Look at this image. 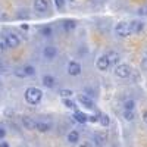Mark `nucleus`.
I'll use <instances>...</instances> for the list:
<instances>
[{"mask_svg": "<svg viewBox=\"0 0 147 147\" xmlns=\"http://www.w3.org/2000/svg\"><path fill=\"white\" fill-rule=\"evenodd\" d=\"M90 118V121H93V122H97V121H99V118H97V116H88Z\"/></svg>", "mask_w": 147, "mask_h": 147, "instance_id": "31", "label": "nucleus"}, {"mask_svg": "<svg viewBox=\"0 0 147 147\" xmlns=\"http://www.w3.org/2000/svg\"><path fill=\"white\" fill-rule=\"evenodd\" d=\"M7 47V43H6V37H0V52H5Z\"/></svg>", "mask_w": 147, "mask_h": 147, "instance_id": "23", "label": "nucleus"}, {"mask_svg": "<svg viewBox=\"0 0 147 147\" xmlns=\"http://www.w3.org/2000/svg\"><path fill=\"white\" fill-rule=\"evenodd\" d=\"M124 107H125V110H134V107H136V102L134 100H127L124 103Z\"/></svg>", "mask_w": 147, "mask_h": 147, "instance_id": "22", "label": "nucleus"}, {"mask_svg": "<svg viewBox=\"0 0 147 147\" xmlns=\"http://www.w3.org/2000/svg\"><path fill=\"white\" fill-rule=\"evenodd\" d=\"M94 140H96V144L97 146H105V143H106V134H103V132H97L96 136H94Z\"/></svg>", "mask_w": 147, "mask_h": 147, "instance_id": "15", "label": "nucleus"}, {"mask_svg": "<svg viewBox=\"0 0 147 147\" xmlns=\"http://www.w3.org/2000/svg\"><path fill=\"white\" fill-rule=\"evenodd\" d=\"M106 57H107V60H109V63H110V66L112 65H119V60H121V55L118 53V52H115V50H110L109 53H106L105 55Z\"/></svg>", "mask_w": 147, "mask_h": 147, "instance_id": "7", "label": "nucleus"}, {"mask_svg": "<svg viewBox=\"0 0 147 147\" xmlns=\"http://www.w3.org/2000/svg\"><path fill=\"white\" fill-rule=\"evenodd\" d=\"M43 84L46 85L47 88H53L55 87V78L52 75H44L43 77Z\"/></svg>", "mask_w": 147, "mask_h": 147, "instance_id": "16", "label": "nucleus"}, {"mask_svg": "<svg viewBox=\"0 0 147 147\" xmlns=\"http://www.w3.org/2000/svg\"><path fill=\"white\" fill-rule=\"evenodd\" d=\"M80 147H91V144L90 143H82V144H80Z\"/></svg>", "mask_w": 147, "mask_h": 147, "instance_id": "30", "label": "nucleus"}, {"mask_svg": "<svg viewBox=\"0 0 147 147\" xmlns=\"http://www.w3.org/2000/svg\"><path fill=\"white\" fill-rule=\"evenodd\" d=\"M6 136V132H5V129H2V128H0V138H3Z\"/></svg>", "mask_w": 147, "mask_h": 147, "instance_id": "29", "label": "nucleus"}, {"mask_svg": "<svg viewBox=\"0 0 147 147\" xmlns=\"http://www.w3.org/2000/svg\"><path fill=\"white\" fill-rule=\"evenodd\" d=\"M43 99V91L37 87H28L25 90V100L30 105H38Z\"/></svg>", "mask_w": 147, "mask_h": 147, "instance_id": "1", "label": "nucleus"}, {"mask_svg": "<svg viewBox=\"0 0 147 147\" xmlns=\"http://www.w3.org/2000/svg\"><path fill=\"white\" fill-rule=\"evenodd\" d=\"M115 32L118 37H129L131 35V28H129V22H118L115 25Z\"/></svg>", "mask_w": 147, "mask_h": 147, "instance_id": "3", "label": "nucleus"}, {"mask_svg": "<svg viewBox=\"0 0 147 147\" xmlns=\"http://www.w3.org/2000/svg\"><path fill=\"white\" fill-rule=\"evenodd\" d=\"M143 121L147 124V112H144V115H143Z\"/></svg>", "mask_w": 147, "mask_h": 147, "instance_id": "32", "label": "nucleus"}, {"mask_svg": "<svg viewBox=\"0 0 147 147\" xmlns=\"http://www.w3.org/2000/svg\"><path fill=\"white\" fill-rule=\"evenodd\" d=\"M74 93L71 91V90H62L60 91V96H63V97H71Z\"/></svg>", "mask_w": 147, "mask_h": 147, "instance_id": "26", "label": "nucleus"}, {"mask_svg": "<svg viewBox=\"0 0 147 147\" xmlns=\"http://www.w3.org/2000/svg\"><path fill=\"white\" fill-rule=\"evenodd\" d=\"M22 124L24 127H27V129H35V125H37V122L31 118H24L22 119Z\"/></svg>", "mask_w": 147, "mask_h": 147, "instance_id": "13", "label": "nucleus"}, {"mask_svg": "<svg viewBox=\"0 0 147 147\" xmlns=\"http://www.w3.org/2000/svg\"><path fill=\"white\" fill-rule=\"evenodd\" d=\"M99 121H100V124H102L103 127H107V125L110 124V118H109L107 115H100Z\"/></svg>", "mask_w": 147, "mask_h": 147, "instance_id": "20", "label": "nucleus"}, {"mask_svg": "<svg viewBox=\"0 0 147 147\" xmlns=\"http://www.w3.org/2000/svg\"><path fill=\"white\" fill-rule=\"evenodd\" d=\"M124 118L128 122H131V121L136 119V113H134V110H124Z\"/></svg>", "mask_w": 147, "mask_h": 147, "instance_id": "19", "label": "nucleus"}, {"mask_svg": "<svg viewBox=\"0 0 147 147\" xmlns=\"http://www.w3.org/2000/svg\"><path fill=\"white\" fill-rule=\"evenodd\" d=\"M138 13H140V15H144V16H147V6H143V7H140V9H138Z\"/></svg>", "mask_w": 147, "mask_h": 147, "instance_id": "27", "label": "nucleus"}, {"mask_svg": "<svg viewBox=\"0 0 147 147\" xmlns=\"http://www.w3.org/2000/svg\"><path fill=\"white\" fill-rule=\"evenodd\" d=\"M35 129L40 131V132H47L49 129H50V125L47 124V122H43V121H38L35 125Z\"/></svg>", "mask_w": 147, "mask_h": 147, "instance_id": "14", "label": "nucleus"}, {"mask_svg": "<svg viewBox=\"0 0 147 147\" xmlns=\"http://www.w3.org/2000/svg\"><path fill=\"white\" fill-rule=\"evenodd\" d=\"M144 59H147V53H146V55H144Z\"/></svg>", "mask_w": 147, "mask_h": 147, "instance_id": "34", "label": "nucleus"}, {"mask_svg": "<svg viewBox=\"0 0 147 147\" xmlns=\"http://www.w3.org/2000/svg\"><path fill=\"white\" fill-rule=\"evenodd\" d=\"M43 55H44L46 59L52 60V59L56 57L57 50H56V47H55V46H46V47H44V50H43Z\"/></svg>", "mask_w": 147, "mask_h": 147, "instance_id": "9", "label": "nucleus"}, {"mask_svg": "<svg viewBox=\"0 0 147 147\" xmlns=\"http://www.w3.org/2000/svg\"><path fill=\"white\" fill-rule=\"evenodd\" d=\"M63 103H65V105H66V107H69V109H72L74 106H75V105H74L71 100H68V99H65V100H63Z\"/></svg>", "mask_w": 147, "mask_h": 147, "instance_id": "28", "label": "nucleus"}, {"mask_svg": "<svg viewBox=\"0 0 147 147\" xmlns=\"http://www.w3.org/2000/svg\"><path fill=\"white\" fill-rule=\"evenodd\" d=\"M6 43H7V47H9V49H15V47H18V46L21 44V40H19V37H18L16 34L9 32V34L6 35Z\"/></svg>", "mask_w": 147, "mask_h": 147, "instance_id": "4", "label": "nucleus"}, {"mask_svg": "<svg viewBox=\"0 0 147 147\" xmlns=\"http://www.w3.org/2000/svg\"><path fill=\"white\" fill-rule=\"evenodd\" d=\"M113 74H115L118 78H122V80H124V78L131 77V68H129V65H127V63H119V65L115 66Z\"/></svg>", "mask_w": 147, "mask_h": 147, "instance_id": "2", "label": "nucleus"}, {"mask_svg": "<svg viewBox=\"0 0 147 147\" xmlns=\"http://www.w3.org/2000/svg\"><path fill=\"white\" fill-rule=\"evenodd\" d=\"M0 147H7V144H5V143H3V144H0Z\"/></svg>", "mask_w": 147, "mask_h": 147, "instance_id": "33", "label": "nucleus"}, {"mask_svg": "<svg viewBox=\"0 0 147 147\" xmlns=\"http://www.w3.org/2000/svg\"><path fill=\"white\" fill-rule=\"evenodd\" d=\"M78 102H80L82 106H85L87 109H93V107H94V103H93V100L90 99L88 96H84V94L78 96Z\"/></svg>", "mask_w": 147, "mask_h": 147, "instance_id": "11", "label": "nucleus"}, {"mask_svg": "<svg viewBox=\"0 0 147 147\" xmlns=\"http://www.w3.org/2000/svg\"><path fill=\"white\" fill-rule=\"evenodd\" d=\"M68 74L72 77H77L81 74V65L78 62H75V60H72V62H69L68 65Z\"/></svg>", "mask_w": 147, "mask_h": 147, "instance_id": "5", "label": "nucleus"}, {"mask_svg": "<svg viewBox=\"0 0 147 147\" xmlns=\"http://www.w3.org/2000/svg\"><path fill=\"white\" fill-rule=\"evenodd\" d=\"M96 66H97V69H99V71H107L109 66H110V63H109L107 57L103 55V56H100L99 59L96 60Z\"/></svg>", "mask_w": 147, "mask_h": 147, "instance_id": "8", "label": "nucleus"}, {"mask_svg": "<svg viewBox=\"0 0 147 147\" xmlns=\"http://www.w3.org/2000/svg\"><path fill=\"white\" fill-rule=\"evenodd\" d=\"M74 118H75V119L80 122V124H85V122L88 121V116H87V115H84L82 112H78V110H77L75 113H74Z\"/></svg>", "mask_w": 147, "mask_h": 147, "instance_id": "18", "label": "nucleus"}, {"mask_svg": "<svg viewBox=\"0 0 147 147\" xmlns=\"http://www.w3.org/2000/svg\"><path fill=\"white\" fill-rule=\"evenodd\" d=\"M94 2H96V0H94ZM100 2H102V0H100Z\"/></svg>", "mask_w": 147, "mask_h": 147, "instance_id": "35", "label": "nucleus"}, {"mask_svg": "<svg viewBox=\"0 0 147 147\" xmlns=\"http://www.w3.org/2000/svg\"><path fill=\"white\" fill-rule=\"evenodd\" d=\"M62 27H63V30H65V31H72V30H75L77 22L74 21V19H65V21H63V24H62Z\"/></svg>", "mask_w": 147, "mask_h": 147, "instance_id": "12", "label": "nucleus"}, {"mask_svg": "<svg viewBox=\"0 0 147 147\" xmlns=\"http://www.w3.org/2000/svg\"><path fill=\"white\" fill-rule=\"evenodd\" d=\"M41 34H43L44 37H50V35H52V28H50V27H44V28L41 30Z\"/></svg>", "mask_w": 147, "mask_h": 147, "instance_id": "24", "label": "nucleus"}, {"mask_svg": "<svg viewBox=\"0 0 147 147\" xmlns=\"http://www.w3.org/2000/svg\"><path fill=\"white\" fill-rule=\"evenodd\" d=\"M34 9L37 12H46L49 9V0H34Z\"/></svg>", "mask_w": 147, "mask_h": 147, "instance_id": "10", "label": "nucleus"}, {"mask_svg": "<svg viewBox=\"0 0 147 147\" xmlns=\"http://www.w3.org/2000/svg\"><path fill=\"white\" fill-rule=\"evenodd\" d=\"M78 140H80V134H78V131H71V132L68 134V141H69L71 144L78 143Z\"/></svg>", "mask_w": 147, "mask_h": 147, "instance_id": "17", "label": "nucleus"}, {"mask_svg": "<svg viewBox=\"0 0 147 147\" xmlns=\"http://www.w3.org/2000/svg\"><path fill=\"white\" fill-rule=\"evenodd\" d=\"M65 2H66V0H55V5H56L57 9H62L65 6Z\"/></svg>", "mask_w": 147, "mask_h": 147, "instance_id": "25", "label": "nucleus"}, {"mask_svg": "<svg viewBox=\"0 0 147 147\" xmlns=\"http://www.w3.org/2000/svg\"><path fill=\"white\" fill-rule=\"evenodd\" d=\"M129 28H131V34H140L144 30V24L138 19H134L129 22Z\"/></svg>", "mask_w": 147, "mask_h": 147, "instance_id": "6", "label": "nucleus"}, {"mask_svg": "<svg viewBox=\"0 0 147 147\" xmlns=\"http://www.w3.org/2000/svg\"><path fill=\"white\" fill-rule=\"evenodd\" d=\"M22 69H24V72H25V75H27V77L34 75V74H35V69H34V66H31V65H28V66H24Z\"/></svg>", "mask_w": 147, "mask_h": 147, "instance_id": "21", "label": "nucleus"}]
</instances>
